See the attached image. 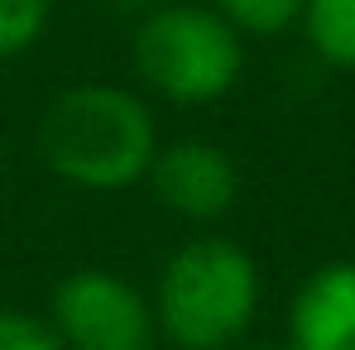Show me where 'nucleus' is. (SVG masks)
I'll list each match as a JSON object with an SVG mask.
<instances>
[{
    "label": "nucleus",
    "instance_id": "f257e3e1",
    "mask_svg": "<svg viewBox=\"0 0 355 350\" xmlns=\"http://www.w3.org/2000/svg\"><path fill=\"white\" fill-rule=\"evenodd\" d=\"M44 168L82 192H120L144 182L159 154L149 101L120 82H72L49 96L34 125Z\"/></svg>",
    "mask_w": 355,
    "mask_h": 350
},
{
    "label": "nucleus",
    "instance_id": "f03ea898",
    "mask_svg": "<svg viewBox=\"0 0 355 350\" xmlns=\"http://www.w3.org/2000/svg\"><path fill=\"white\" fill-rule=\"evenodd\" d=\"M149 302L168 350H231L259 317V264L226 235H192L164 259Z\"/></svg>",
    "mask_w": 355,
    "mask_h": 350
},
{
    "label": "nucleus",
    "instance_id": "7ed1b4c3",
    "mask_svg": "<svg viewBox=\"0 0 355 350\" xmlns=\"http://www.w3.org/2000/svg\"><path fill=\"white\" fill-rule=\"evenodd\" d=\"M135 77L168 106H216L236 91L245 72V34L226 24L211 5L164 0L154 5L130 39Z\"/></svg>",
    "mask_w": 355,
    "mask_h": 350
},
{
    "label": "nucleus",
    "instance_id": "20e7f679",
    "mask_svg": "<svg viewBox=\"0 0 355 350\" xmlns=\"http://www.w3.org/2000/svg\"><path fill=\"white\" fill-rule=\"evenodd\" d=\"M49 326L62 350H154V302L116 269H72L49 297Z\"/></svg>",
    "mask_w": 355,
    "mask_h": 350
},
{
    "label": "nucleus",
    "instance_id": "39448f33",
    "mask_svg": "<svg viewBox=\"0 0 355 350\" xmlns=\"http://www.w3.org/2000/svg\"><path fill=\"white\" fill-rule=\"evenodd\" d=\"M144 182L159 197V207L173 211L178 221L211 226L236 207L240 164L211 139H173V144H159Z\"/></svg>",
    "mask_w": 355,
    "mask_h": 350
},
{
    "label": "nucleus",
    "instance_id": "423d86ee",
    "mask_svg": "<svg viewBox=\"0 0 355 350\" xmlns=\"http://www.w3.org/2000/svg\"><path fill=\"white\" fill-rule=\"evenodd\" d=\"M293 350H355V259L312 269L288 302Z\"/></svg>",
    "mask_w": 355,
    "mask_h": 350
},
{
    "label": "nucleus",
    "instance_id": "0eeeda50",
    "mask_svg": "<svg viewBox=\"0 0 355 350\" xmlns=\"http://www.w3.org/2000/svg\"><path fill=\"white\" fill-rule=\"evenodd\" d=\"M297 29L327 67L355 72V0H307Z\"/></svg>",
    "mask_w": 355,
    "mask_h": 350
},
{
    "label": "nucleus",
    "instance_id": "6e6552de",
    "mask_svg": "<svg viewBox=\"0 0 355 350\" xmlns=\"http://www.w3.org/2000/svg\"><path fill=\"white\" fill-rule=\"evenodd\" d=\"M226 24H236L245 39H279L297 29L307 0H207Z\"/></svg>",
    "mask_w": 355,
    "mask_h": 350
},
{
    "label": "nucleus",
    "instance_id": "1a4fd4ad",
    "mask_svg": "<svg viewBox=\"0 0 355 350\" xmlns=\"http://www.w3.org/2000/svg\"><path fill=\"white\" fill-rule=\"evenodd\" d=\"M53 19V0H0V62L24 58Z\"/></svg>",
    "mask_w": 355,
    "mask_h": 350
},
{
    "label": "nucleus",
    "instance_id": "9d476101",
    "mask_svg": "<svg viewBox=\"0 0 355 350\" xmlns=\"http://www.w3.org/2000/svg\"><path fill=\"white\" fill-rule=\"evenodd\" d=\"M0 350H62V341L53 336L49 317L0 307Z\"/></svg>",
    "mask_w": 355,
    "mask_h": 350
},
{
    "label": "nucleus",
    "instance_id": "9b49d317",
    "mask_svg": "<svg viewBox=\"0 0 355 350\" xmlns=\"http://www.w3.org/2000/svg\"><path fill=\"white\" fill-rule=\"evenodd\" d=\"M231 350H293L288 341H279V346H231Z\"/></svg>",
    "mask_w": 355,
    "mask_h": 350
}]
</instances>
